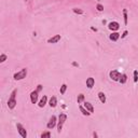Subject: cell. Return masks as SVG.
I'll return each instance as SVG.
<instances>
[{
    "label": "cell",
    "instance_id": "277c9868",
    "mask_svg": "<svg viewBox=\"0 0 138 138\" xmlns=\"http://www.w3.org/2000/svg\"><path fill=\"white\" fill-rule=\"evenodd\" d=\"M109 77H110V79L113 80V81H119L120 77H121V73L119 72L118 70H111L109 72Z\"/></svg>",
    "mask_w": 138,
    "mask_h": 138
},
{
    "label": "cell",
    "instance_id": "484cf974",
    "mask_svg": "<svg viewBox=\"0 0 138 138\" xmlns=\"http://www.w3.org/2000/svg\"><path fill=\"white\" fill-rule=\"evenodd\" d=\"M127 34H128V31H127V30H125V31L123 33V34H122V38H125V37L127 36Z\"/></svg>",
    "mask_w": 138,
    "mask_h": 138
},
{
    "label": "cell",
    "instance_id": "7402d4cb",
    "mask_svg": "<svg viewBox=\"0 0 138 138\" xmlns=\"http://www.w3.org/2000/svg\"><path fill=\"white\" fill-rule=\"evenodd\" d=\"M73 12L76 13V14H83V10H81V9H78V8H75L73 9Z\"/></svg>",
    "mask_w": 138,
    "mask_h": 138
},
{
    "label": "cell",
    "instance_id": "52a82bcc",
    "mask_svg": "<svg viewBox=\"0 0 138 138\" xmlns=\"http://www.w3.org/2000/svg\"><path fill=\"white\" fill-rule=\"evenodd\" d=\"M108 27H109L110 30H112V31H117L119 28H120V24H119L118 22H111V23H109Z\"/></svg>",
    "mask_w": 138,
    "mask_h": 138
},
{
    "label": "cell",
    "instance_id": "d4e9b609",
    "mask_svg": "<svg viewBox=\"0 0 138 138\" xmlns=\"http://www.w3.org/2000/svg\"><path fill=\"white\" fill-rule=\"evenodd\" d=\"M96 9H97V11H99V12H102V11H104V7H103V4L98 3L97 6H96Z\"/></svg>",
    "mask_w": 138,
    "mask_h": 138
},
{
    "label": "cell",
    "instance_id": "7c38bea8",
    "mask_svg": "<svg viewBox=\"0 0 138 138\" xmlns=\"http://www.w3.org/2000/svg\"><path fill=\"white\" fill-rule=\"evenodd\" d=\"M49 105L51 108H54L57 106V98L55 97V96H52L51 98H50V102H49Z\"/></svg>",
    "mask_w": 138,
    "mask_h": 138
},
{
    "label": "cell",
    "instance_id": "cb8c5ba5",
    "mask_svg": "<svg viewBox=\"0 0 138 138\" xmlns=\"http://www.w3.org/2000/svg\"><path fill=\"white\" fill-rule=\"evenodd\" d=\"M137 81H138V71L135 70L134 71V82L137 83Z\"/></svg>",
    "mask_w": 138,
    "mask_h": 138
},
{
    "label": "cell",
    "instance_id": "4fadbf2b",
    "mask_svg": "<svg viewBox=\"0 0 138 138\" xmlns=\"http://www.w3.org/2000/svg\"><path fill=\"white\" fill-rule=\"evenodd\" d=\"M109 38H110V40L111 41H117L119 38H120V34L117 33V31H114V33H112L111 34H110Z\"/></svg>",
    "mask_w": 138,
    "mask_h": 138
},
{
    "label": "cell",
    "instance_id": "e0dca14e",
    "mask_svg": "<svg viewBox=\"0 0 138 138\" xmlns=\"http://www.w3.org/2000/svg\"><path fill=\"white\" fill-rule=\"evenodd\" d=\"M126 80H127V76L125 75V73H123V75H121L120 77V80H119V82H120L121 84H124L126 82Z\"/></svg>",
    "mask_w": 138,
    "mask_h": 138
},
{
    "label": "cell",
    "instance_id": "6da1fadb",
    "mask_svg": "<svg viewBox=\"0 0 138 138\" xmlns=\"http://www.w3.org/2000/svg\"><path fill=\"white\" fill-rule=\"evenodd\" d=\"M16 93H17V90H13V92L11 93V96L8 100V107L9 109H14L15 106H16Z\"/></svg>",
    "mask_w": 138,
    "mask_h": 138
},
{
    "label": "cell",
    "instance_id": "ba28073f",
    "mask_svg": "<svg viewBox=\"0 0 138 138\" xmlns=\"http://www.w3.org/2000/svg\"><path fill=\"white\" fill-rule=\"evenodd\" d=\"M38 93L39 92L37 91H33L30 93V102L33 104H37V102H38Z\"/></svg>",
    "mask_w": 138,
    "mask_h": 138
},
{
    "label": "cell",
    "instance_id": "d6986e66",
    "mask_svg": "<svg viewBox=\"0 0 138 138\" xmlns=\"http://www.w3.org/2000/svg\"><path fill=\"white\" fill-rule=\"evenodd\" d=\"M123 17H124V24L127 25V10L126 9L123 10Z\"/></svg>",
    "mask_w": 138,
    "mask_h": 138
},
{
    "label": "cell",
    "instance_id": "83f0119b",
    "mask_svg": "<svg viewBox=\"0 0 138 138\" xmlns=\"http://www.w3.org/2000/svg\"><path fill=\"white\" fill-rule=\"evenodd\" d=\"M93 136H94V137H97V133L94 132V133H93Z\"/></svg>",
    "mask_w": 138,
    "mask_h": 138
},
{
    "label": "cell",
    "instance_id": "4316f807",
    "mask_svg": "<svg viewBox=\"0 0 138 138\" xmlns=\"http://www.w3.org/2000/svg\"><path fill=\"white\" fill-rule=\"evenodd\" d=\"M41 90H42V85H41V84H39L38 87H37V91H38V92H40Z\"/></svg>",
    "mask_w": 138,
    "mask_h": 138
},
{
    "label": "cell",
    "instance_id": "ffe728a7",
    "mask_svg": "<svg viewBox=\"0 0 138 138\" xmlns=\"http://www.w3.org/2000/svg\"><path fill=\"white\" fill-rule=\"evenodd\" d=\"M66 90H67V85L64 83L63 85L61 86V90H59V92H61V94H65V93H66Z\"/></svg>",
    "mask_w": 138,
    "mask_h": 138
},
{
    "label": "cell",
    "instance_id": "2e32d148",
    "mask_svg": "<svg viewBox=\"0 0 138 138\" xmlns=\"http://www.w3.org/2000/svg\"><path fill=\"white\" fill-rule=\"evenodd\" d=\"M98 98H99V100H100V102H102L103 104L106 103V95L103 93V92H99V93H98Z\"/></svg>",
    "mask_w": 138,
    "mask_h": 138
},
{
    "label": "cell",
    "instance_id": "5b68a950",
    "mask_svg": "<svg viewBox=\"0 0 138 138\" xmlns=\"http://www.w3.org/2000/svg\"><path fill=\"white\" fill-rule=\"evenodd\" d=\"M57 125V118L55 116H52L51 119H50V121L48 122L47 124V127L49 128V130H52L53 127H55V126Z\"/></svg>",
    "mask_w": 138,
    "mask_h": 138
},
{
    "label": "cell",
    "instance_id": "5bb4252c",
    "mask_svg": "<svg viewBox=\"0 0 138 138\" xmlns=\"http://www.w3.org/2000/svg\"><path fill=\"white\" fill-rule=\"evenodd\" d=\"M84 107L86 108L87 110H89L91 113H93L94 112V107H93V105H92L91 103H89V102H84Z\"/></svg>",
    "mask_w": 138,
    "mask_h": 138
},
{
    "label": "cell",
    "instance_id": "9a60e30c",
    "mask_svg": "<svg viewBox=\"0 0 138 138\" xmlns=\"http://www.w3.org/2000/svg\"><path fill=\"white\" fill-rule=\"evenodd\" d=\"M79 108H80V111L82 112V114H83V116H86V117H87V116H90V114H92L91 112H90L89 110H87L86 108L84 107V106H80Z\"/></svg>",
    "mask_w": 138,
    "mask_h": 138
},
{
    "label": "cell",
    "instance_id": "603a6c76",
    "mask_svg": "<svg viewBox=\"0 0 138 138\" xmlns=\"http://www.w3.org/2000/svg\"><path fill=\"white\" fill-rule=\"evenodd\" d=\"M7 55L6 54H1L0 55V63H3V62H6V59H7Z\"/></svg>",
    "mask_w": 138,
    "mask_h": 138
},
{
    "label": "cell",
    "instance_id": "44dd1931",
    "mask_svg": "<svg viewBox=\"0 0 138 138\" xmlns=\"http://www.w3.org/2000/svg\"><path fill=\"white\" fill-rule=\"evenodd\" d=\"M51 137V133L50 132H44L41 134V138H50Z\"/></svg>",
    "mask_w": 138,
    "mask_h": 138
},
{
    "label": "cell",
    "instance_id": "7a4b0ae2",
    "mask_svg": "<svg viewBox=\"0 0 138 138\" xmlns=\"http://www.w3.org/2000/svg\"><path fill=\"white\" fill-rule=\"evenodd\" d=\"M67 120V116L65 113H61L58 117V121H57V132L61 133L62 132V128H63L64 123Z\"/></svg>",
    "mask_w": 138,
    "mask_h": 138
},
{
    "label": "cell",
    "instance_id": "30bf717a",
    "mask_svg": "<svg viewBox=\"0 0 138 138\" xmlns=\"http://www.w3.org/2000/svg\"><path fill=\"white\" fill-rule=\"evenodd\" d=\"M94 85H95V80H94V78L90 77L86 79V86L87 89H92Z\"/></svg>",
    "mask_w": 138,
    "mask_h": 138
},
{
    "label": "cell",
    "instance_id": "8fae6325",
    "mask_svg": "<svg viewBox=\"0 0 138 138\" xmlns=\"http://www.w3.org/2000/svg\"><path fill=\"white\" fill-rule=\"evenodd\" d=\"M47 104H48V97H47L45 95H43L42 98L40 99V102H39L38 105H39V107H40V108H42V107H44V106L47 105Z\"/></svg>",
    "mask_w": 138,
    "mask_h": 138
},
{
    "label": "cell",
    "instance_id": "9c48e42d",
    "mask_svg": "<svg viewBox=\"0 0 138 138\" xmlns=\"http://www.w3.org/2000/svg\"><path fill=\"white\" fill-rule=\"evenodd\" d=\"M61 34H55V36H53L52 38H50L49 40H48V43H57L59 40H61Z\"/></svg>",
    "mask_w": 138,
    "mask_h": 138
},
{
    "label": "cell",
    "instance_id": "ac0fdd59",
    "mask_svg": "<svg viewBox=\"0 0 138 138\" xmlns=\"http://www.w3.org/2000/svg\"><path fill=\"white\" fill-rule=\"evenodd\" d=\"M77 102H78V104H82L84 102V95H83V94H79V95H78Z\"/></svg>",
    "mask_w": 138,
    "mask_h": 138
},
{
    "label": "cell",
    "instance_id": "8992f818",
    "mask_svg": "<svg viewBox=\"0 0 138 138\" xmlns=\"http://www.w3.org/2000/svg\"><path fill=\"white\" fill-rule=\"evenodd\" d=\"M16 127H17V131H18V133H20L21 136H22L23 138H26L27 137V132H26V130H25L24 126H23L21 123H17Z\"/></svg>",
    "mask_w": 138,
    "mask_h": 138
},
{
    "label": "cell",
    "instance_id": "3957f363",
    "mask_svg": "<svg viewBox=\"0 0 138 138\" xmlns=\"http://www.w3.org/2000/svg\"><path fill=\"white\" fill-rule=\"evenodd\" d=\"M26 76H27V68H23L21 71L14 73L13 78H14V80H23L26 78Z\"/></svg>",
    "mask_w": 138,
    "mask_h": 138
}]
</instances>
